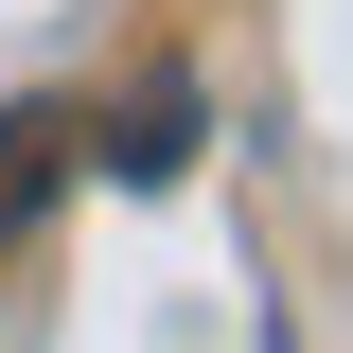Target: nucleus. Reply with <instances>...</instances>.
<instances>
[{
  "label": "nucleus",
  "instance_id": "nucleus-2",
  "mask_svg": "<svg viewBox=\"0 0 353 353\" xmlns=\"http://www.w3.org/2000/svg\"><path fill=\"white\" fill-rule=\"evenodd\" d=\"M176 159H194V88H176V71H159V88H141V124H124V176H141V194H159V176H176Z\"/></svg>",
  "mask_w": 353,
  "mask_h": 353
},
{
  "label": "nucleus",
  "instance_id": "nucleus-1",
  "mask_svg": "<svg viewBox=\"0 0 353 353\" xmlns=\"http://www.w3.org/2000/svg\"><path fill=\"white\" fill-rule=\"evenodd\" d=\"M53 176H71V124H53V106H0V230H36Z\"/></svg>",
  "mask_w": 353,
  "mask_h": 353
}]
</instances>
